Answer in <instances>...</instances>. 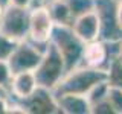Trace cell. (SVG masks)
Segmentation results:
<instances>
[{
  "label": "cell",
  "instance_id": "obj_9",
  "mask_svg": "<svg viewBox=\"0 0 122 114\" xmlns=\"http://www.w3.org/2000/svg\"><path fill=\"white\" fill-rule=\"evenodd\" d=\"M43 49L37 47L26 38L18 41L9 58L6 59L12 75L20 73V71H34L43 56Z\"/></svg>",
  "mask_w": 122,
  "mask_h": 114
},
{
  "label": "cell",
  "instance_id": "obj_26",
  "mask_svg": "<svg viewBox=\"0 0 122 114\" xmlns=\"http://www.w3.org/2000/svg\"><path fill=\"white\" fill-rule=\"evenodd\" d=\"M40 2H41V3H46V2H49V0H40Z\"/></svg>",
  "mask_w": 122,
  "mask_h": 114
},
{
  "label": "cell",
  "instance_id": "obj_21",
  "mask_svg": "<svg viewBox=\"0 0 122 114\" xmlns=\"http://www.w3.org/2000/svg\"><path fill=\"white\" fill-rule=\"evenodd\" d=\"M40 3L38 0H11L9 5H15V6H21V8H32L34 5Z\"/></svg>",
  "mask_w": 122,
  "mask_h": 114
},
{
  "label": "cell",
  "instance_id": "obj_8",
  "mask_svg": "<svg viewBox=\"0 0 122 114\" xmlns=\"http://www.w3.org/2000/svg\"><path fill=\"white\" fill-rule=\"evenodd\" d=\"M121 46H122V41H119V43H108V41L99 40V38L90 41V43H86L81 66L93 67V68H99V70L107 71L112 59L119 56Z\"/></svg>",
  "mask_w": 122,
  "mask_h": 114
},
{
  "label": "cell",
  "instance_id": "obj_12",
  "mask_svg": "<svg viewBox=\"0 0 122 114\" xmlns=\"http://www.w3.org/2000/svg\"><path fill=\"white\" fill-rule=\"evenodd\" d=\"M37 87L38 84H37L34 71H20V73L12 75L9 94L14 97H25L32 93Z\"/></svg>",
  "mask_w": 122,
  "mask_h": 114
},
{
  "label": "cell",
  "instance_id": "obj_25",
  "mask_svg": "<svg viewBox=\"0 0 122 114\" xmlns=\"http://www.w3.org/2000/svg\"><path fill=\"white\" fill-rule=\"evenodd\" d=\"M119 56H121V59H122V46H121V53H119Z\"/></svg>",
  "mask_w": 122,
  "mask_h": 114
},
{
  "label": "cell",
  "instance_id": "obj_28",
  "mask_svg": "<svg viewBox=\"0 0 122 114\" xmlns=\"http://www.w3.org/2000/svg\"><path fill=\"white\" fill-rule=\"evenodd\" d=\"M38 2H40V0H38ZM40 3H41V2H40Z\"/></svg>",
  "mask_w": 122,
  "mask_h": 114
},
{
  "label": "cell",
  "instance_id": "obj_4",
  "mask_svg": "<svg viewBox=\"0 0 122 114\" xmlns=\"http://www.w3.org/2000/svg\"><path fill=\"white\" fill-rule=\"evenodd\" d=\"M66 73H67V68H66L63 56L60 55L58 49L49 41L47 47L43 52L40 62L34 70L37 84L41 87L53 90Z\"/></svg>",
  "mask_w": 122,
  "mask_h": 114
},
{
  "label": "cell",
  "instance_id": "obj_11",
  "mask_svg": "<svg viewBox=\"0 0 122 114\" xmlns=\"http://www.w3.org/2000/svg\"><path fill=\"white\" fill-rule=\"evenodd\" d=\"M56 97L60 113L64 114H90L92 106L87 96L81 94H61Z\"/></svg>",
  "mask_w": 122,
  "mask_h": 114
},
{
  "label": "cell",
  "instance_id": "obj_23",
  "mask_svg": "<svg viewBox=\"0 0 122 114\" xmlns=\"http://www.w3.org/2000/svg\"><path fill=\"white\" fill-rule=\"evenodd\" d=\"M9 2H11V0H0V8L3 9L5 6H8V5H9Z\"/></svg>",
  "mask_w": 122,
  "mask_h": 114
},
{
  "label": "cell",
  "instance_id": "obj_18",
  "mask_svg": "<svg viewBox=\"0 0 122 114\" xmlns=\"http://www.w3.org/2000/svg\"><path fill=\"white\" fill-rule=\"evenodd\" d=\"M107 99L112 104L113 109L116 114H122V88H116V87H110Z\"/></svg>",
  "mask_w": 122,
  "mask_h": 114
},
{
  "label": "cell",
  "instance_id": "obj_13",
  "mask_svg": "<svg viewBox=\"0 0 122 114\" xmlns=\"http://www.w3.org/2000/svg\"><path fill=\"white\" fill-rule=\"evenodd\" d=\"M47 8L53 24H66L72 26L73 23V15L70 12V8L66 3V0H49L44 3Z\"/></svg>",
  "mask_w": 122,
  "mask_h": 114
},
{
  "label": "cell",
  "instance_id": "obj_20",
  "mask_svg": "<svg viewBox=\"0 0 122 114\" xmlns=\"http://www.w3.org/2000/svg\"><path fill=\"white\" fill-rule=\"evenodd\" d=\"M92 113L93 114H113L114 109H113L112 104L108 102V99L105 97L102 100L96 102L95 105H92Z\"/></svg>",
  "mask_w": 122,
  "mask_h": 114
},
{
  "label": "cell",
  "instance_id": "obj_17",
  "mask_svg": "<svg viewBox=\"0 0 122 114\" xmlns=\"http://www.w3.org/2000/svg\"><path fill=\"white\" fill-rule=\"evenodd\" d=\"M18 41L12 40V38L6 37L5 33L0 32V59H8L9 58V55L12 53V50L15 49V46H17Z\"/></svg>",
  "mask_w": 122,
  "mask_h": 114
},
{
  "label": "cell",
  "instance_id": "obj_27",
  "mask_svg": "<svg viewBox=\"0 0 122 114\" xmlns=\"http://www.w3.org/2000/svg\"><path fill=\"white\" fill-rule=\"evenodd\" d=\"M0 12H2V8H0Z\"/></svg>",
  "mask_w": 122,
  "mask_h": 114
},
{
  "label": "cell",
  "instance_id": "obj_3",
  "mask_svg": "<svg viewBox=\"0 0 122 114\" xmlns=\"http://www.w3.org/2000/svg\"><path fill=\"white\" fill-rule=\"evenodd\" d=\"M9 113L55 114L60 113V109L53 91L38 85L32 93L25 97H14L9 94Z\"/></svg>",
  "mask_w": 122,
  "mask_h": 114
},
{
  "label": "cell",
  "instance_id": "obj_10",
  "mask_svg": "<svg viewBox=\"0 0 122 114\" xmlns=\"http://www.w3.org/2000/svg\"><path fill=\"white\" fill-rule=\"evenodd\" d=\"M72 29L84 43H90L99 38V23L95 11H90L87 14H82L76 17L72 23Z\"/></svg>",
  "mask_w": 122,
  "mask_h": 114
},
{
  "label": "cell",
  "instance_id": "obj_2",
  "mask_svg": "<svg viewBox=\"0 0 122 114\" xmlns=\"http://www.w3.org/2000/svg\"><path fill=\"white\" fill-rule=\"evenodd\" d=\"M51 43L58 49L60 55L63 56L67 71L81 66L86 43L75 33L72 26L55 24L51 35Z\"/></svg>",
  "mask_w": 122,
  "mask_h": 114
},
{
  "label": "cell",
  "instance_id": "obj_16",
  "mask_svg": "<svg viewBox=\"0 0 122 114\" xmlns=\"http://www.w3.org/2000/svg\"><path fill=\"white\" fill-rule=\"evenodd\" d=\"M108 90H110V85H108L107 81H102V82L96 84L95 87H92V90L86 94L87 99H89V102H90V106L95 105L99 100H102V99H105L107 94H108Z\"/></svg>",
  "mask_w": 122,
  "mask_h": 114
},
{
  "label": "cell",
  "instance_id": "obj_24",
  "mask_svg": "<svg viewBox=\"0 0 122 114\" xmlns=\"http://www.w3.org/2000/svg\"><path fill=\"white\" fill-rule=\"evenodd\" d=\"M119 21H121V26H122V2L119 5Z\"/></svg>",
  "mask_w": 122,
  "mask_h": 114
},
{
  "label": "cell",
  "instance_id": "obj_29",
  "mask_svg": "<svg viewBox=\"0 0 122 114\" xmlns=\"http://www.w3.org/2000/svg\"><path fill=\"white\" fill-rule=\"evenodd\" d=\"M121 2H122V0H121Z\"/></svg>",
  "mask_w": 122,
  "mask_h": 114
},
{
  "label": "cell",
  "instance_id": "obj_22",
  "mask_svg": "<svg viewBox=\"0 0 122 114\" xmlns=\"http://www.w3.org/2000/svg\"><path fill=\"white\" fill-rule=\"evenodd\" d=\"M9 113V96H0V114Z\"/></svg>",
  "mask_w": 122,
  "mask_h": 114
},
{
  "label": "cell",
  "instance_id": "obj_1",
  "mask_svg": "<svg viewBox=\"0 0 122 114\" xmlns=\"http://www.w3.org/2000/svg\"><path fill=\"white\" fill-rule=\"evenodd\" d=\"M102 81H107L105 70H99V68L87 67V66H78L73 70L67 71L52 91L55 96H61V94L86 96L92 90V87H95L96 84Z\"/></svg>",
  "mask_w": 122,
  "mask_h": 114
},
{
  "label": "cell",
  "instance_id": "obj_5",
  "mask_svg": "<svg viewBox=\"0 0 122 114\" xmlns=\"http://www.w3.org/2000/svg\"><path fill=\"white\" fill-rule=\"evenodd\" d=\"M119 5L121 0H95L93 11L99 23V40L108 41V43L122 41Z\"/></svg>",
  "mask_w": 122,
  "mask_h": 114
},
{
  "label": "cell",
  "instance_id": "obj_14",
  "mask_svg": "<svg viewBox=\"0 0 122 114\" xmlns=\"http://www.w3.org/2000/svg\"><path fill=\"white\" fill-rule=\"evenodd\" d=\"M107 82L110 87L122 88V59L121 56L112 59L108 68H107Z\"/></svg>",
  "mask_w": 122,
  "mask_h": 114
},
{
  "label": "cell",
  "instance_id": "obj_6",
  "mask_svg": "<svg viewBox=\"0 0 122 114\" xmlns=\"http://www.w3.org/2000/svg\"><path fill=\"white\" fill-rule=\"evenodd\" d=\"M30 8L8 5L0 12V32L15 41H21L28 37Z\"/></svg>",
  "mask_w": 122,
  "mask_h": 114
},
{
  "label": "cell",
  "instance_id": "obj_15",
  "mask_svg": "<svg viewBox=\"0 0 122 114\" xmlns=\"http://www.w3.org/2000/svg\"><path fill=\"white\" fill-rule=\"evenodd\" d=\"M66 3L70 8L73 20L76 17H79V15L93 11V6H95V0H66Z\"/></svg>",
  "mask_w": 122,
  "mask_h": 114
},
{
  "label": "cell",
  "instance_id": "obj_7",
  "mask_svg": "<svg viewBox=\"0 0 122 114\" xmlns=\"http://www.w3.org/2000/svg\"><path fill=\"white\" fill-rule=\"evenodd\" d=\"M53 21L51 18L47 8L44 3H37L30 8V17H29V30L26 40L34 43L37 47L44 49L47 47L51 35L53 30Z\"/></svg>",
  "mask_w": 122,
  "mask_h": 114
},
{
  "label": "cell",
  "instance_id": "obj_19",
  "mask_svg": "<svg viewBox=\"0 0 122 114\" xmlns=\"http://www.w3.org/2000/svg\"><path fill=\"white\" fill-rule=\"evenodd\" d=\"M11 82H12V71L8 66V61L0 59V87L9 91Z\"/></svg>",
  "mask_w": 122,
  "mask_h": 114
}]
</instances>
